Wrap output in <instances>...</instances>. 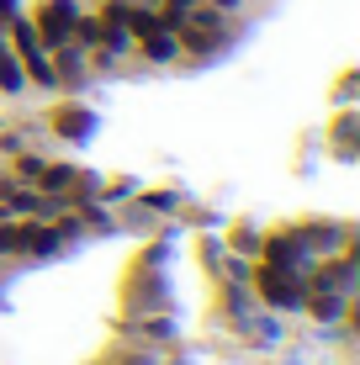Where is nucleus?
<instances>
[{
  "label": "nucleus",
  "instance_id": "obj_1",
  "mask_svg": "<svg viewBox=\"0 0 360 365\" xmlns=\"http://www.w3.org/2000/svg\"><path fill=\"white\" fill-rule=\"evenodd\" d=\"M250 292H254V302H259L265 312H302V302H307V275L254 265V275H250Z\"/></svg>",
  "mask_w": 360,
  "mask_h": 365
},
{
  "label": "nucleus",
  "instance_id": "obj_2",
  "mask_svg": "<svg viewBox=\"0 0 360 365\" xmlns=\"http://www.w3.org/2000/svg\"><path fill=\"white\" fill-rule=\"evenodd\" d=\"M48 133L74 143V148H85V143H96V133H101V111L85 106V101H58V106L48 111Z\"/></svg>",
  "mask_w": 360,
  "mask_h": 365
},
{
  "label": "nucleus",
  "instance_id": "obj_3",
  "mask_svg": "<svg viewBox=\"0 0 360 365\" xmlns=\"http://www.w3.org/2000/svg\"><path fill=\"white\" fill-rule=\"evenodd\" d=\"M80 11H85L80 0H37L27 16H32L37 37H43V48H64V43H74V21H80Z\"/></svg>",
  "mask_w": 360,
  "mask_h": 365
},
{
  "label": "nucleus",
  "instance_id": "obj_4",
  "mask_svg": "<svg viewBox=\"0 0 360 365\" xmlns=\"http://www.w3.org/2000/svg\"><path fill=\"white\" fill-rule=\"evenodd\" d=\"M254 265H270V270H292V275H307L313 255H307V244L297 238V228H281V233H265V238H259V255H254Z\"/></svg>",
  "mask_w": 360,
  "mask_h": 365
},
{
  "label": "nucleus",
  "instance_id": "obj_5",
  "mask_svg": "<svg viewBox=\"0 0 360 365\" xmlns=\"http://www.w3.org/2000/svg\"><path fill=\"white\" fill-rule=\"evenodd\" d=\"M297 238L307 244L313 259H329V255H344L355 244V228L350 222H334V217H318V222H297Z\"/></svg>",
  "mask_w": 360,
  "mask_h": 365
},
{
  "label": "nucleus",
  "instance_id": "obj_6",
  "mask_svg": "<svg viewBox=\"0 0 360 365\" xmlns=\"http://www.w3.org/2000/svg\"><path fill=\"white\" fill-rule=\"evenodd\" d=\"M239 334L250 339L254 349H265V355H276V349L287 344V323H281V312H265V307H254L250 318H239Z\"/></svg>",
  "mask_w": 360,
  "mask_h": 365
},
{
  "label": "nucleus",
  "instance_id": "obj_7",
  "mask_svg": "<svg viewBox=\"0 0 360 365\" xmlns=\"http://www.w3.org/2000/svg\"><path fill=\"white\" fill-rule=\"evenodd\" d=\"M133 58H138V64H148V69H175V64H180V32L159 27V32L138 37V48H133Z\"/></svg>",
  "mask_w": 360,
  "mask_h": 365
},
{
  "label": "nucleus",
  "instance_id": "obj_8",
  "mask_svg": "<svg viewBox=\"0 0 360 365\" xmlns=\"http://www.w3.org/2000/svg\"><path fill=\"white\" fill-rule=\"evenodd\" d=\"M53 53V74H58V91H85L91 80V53L80 43H64V48H48Z\"/></svg>",
  "mask_w": 360,
  "mask_h": 365
},
{
  "label": "nucleus",
  "instance_id": "obj_9",
  "mask_svg": "<svg viewBox=\"0 0 360 365\" xmlns=\"http://www.w3.org/2000/svg\"><path fill=\"white\" fill-rule=\"evenodd\" d=\"M302 312H307L313 323H324V329H339V323L355 312V297H344V292H324V286H318V292H307Z\"/></svg>",
  "mask_w": 360,
  "mask_h": 365
},
{
  "label": "nucleus",
  "instance_id": "obj_10",
  "mask_svg": "<svg viewBox=\"0 0 360 365\" xmlns=\"http://www.w3.org/2000/svg\"><path fill=\"white\" fill-rule=\"evenodd\" d=\"M329 138H334V159H339V165H355V159H360V111L355 106H339Z\"/></svg>",
  "mask_w": 360,
  "mask_h": 365
},
{
  "label": "nucleus",
  "instance_id": "obj_11",
  "mask_svg": "<svg viewBox=\"0 0 360 365\" xmlns=\"http://www.w3.org/2000/svg\"><path fill=\"white\" fill-rule=\"evenodd\" d=\"M21 255H27V259H58V255H64V238H58L53 222L27 217V249H21Z\"/></svg>",
  "mask_w": 360,
  "mask_h": 365
},
{
  "label": "nucleus",
  "instance_id": "obj_12",
  "mask_svg": "<svg viewBox=\"0 0 360 365\" xmlns=\"http://www.w3.org/2000/svg\"><path fill=\"white\" fill-rule=\"evenodd\" d=\"M74 180H80V165H69V159H58V165H53V159H48V165H43V180H37V191H43V196H58V201L69 207Z\"/></svg>",
  "mask_w": 360,
  "mask_h": 365
},
{
  "label": "nucleus",
  "instance_id": "obj_13",
  "mask_svg": "<svg viewBox=\"0 0 360 365\" xmlns=\"http://www.w3.org/2000/svg\"><path fill=\"white\" fill-rule=\"evenodd\" d=\"M122 21H128V32H133V37H148V32H159V27H165V16H159V6H154V0H128Z\"/></svg>",
  "mask_w": 360,
  "mask_h": 365
},
{
  "label": "nucleus",
  "instance_id": "obj_14",
  "mask_svg": "<svg viewBox=\"0 0 360 365\" xmlns=\"http://www.w3.org/2000/svg\"><path fill=\"white\" fill-rule=\"evenodd\" d=\"M143 212H154V217H175V212L185 207V191H175V185H159V191H138L133 196Z\"/></svg>",
  "mask_w": 360,
  "mask_h": 365
},
{
  "label": "nucleus",
  "instance_id": "obj_15",
  "mask_svg": "<svg viewBox=\"0 0 360 365\" xmlns=\"http://www.w3.org/2000/svg\"><path fill=\"white\" fill-rule=\"evenodd\" d=\"M254 307H259V302H254V292H250L244 281H222V312H228L233 323H239V318H250Z\"/></svg>",
  "mask_w": 360,
  "mask_h": 365
},
{
  "label": "nucleus",
  "instance_id": "obj_16",
  "mask_svg": "<svg viewBox=\"0 0 360 365\" xmlns=\"http://www.w3.org/2000/svg\"><path fill=\"white\" fill-rule=\"evenodd\" d=\"M0 96H27V74H21L16 53H11V43L0 48Z\"/></svg>",
  "mask_w": 360,
  "mask_h": 365
},
{
  "label": "nucleus",
  "instance_id": "obj_17",
  "mask_svg": "<svg viewBox=\"0 0 360 365\" xmlns=\"http://www.w3.org/2000/svg\"><path fill=\"white\" fill-rule=\"evenodd\" d=\"M43 165H48L43 154H32V148H21V154L11 159V180H16V185H37V180H43Z\"/></svg>",
  "mask_w": 360,
  "mask_h": 365
},
{
  "label": "nucleus",
  "instance_id": "obj_18",
  "mask_svg": "<svg viewBox=\"0 0 360 365\" xmlns=\"http://www.w3.org/2000/svg\"><path fill=\"white\" fill-rule=\"evenodd\" d=\"M21 249H27V217L0 222V259H21Z\"/></svg>",
  "mask_w": 360,
  "mask_h": 365
},
{
  "label": "nucleus",
  "instance_id": "obj_19",
  "mask_svg": "<svg viewBox=\"0 0 360 365\" xmlns=\"http://www.w3.org/2000/svg\"><path fill=\"white\" fill-rule=\"evenodd\" d=\"M138 191H143V185H138V175H117L111 185H101V201H106V207H122V201H133Z\"/></svg>",
  "mask_w": 360,
  "mask_h": 365
},
{
  "label": "nucleus",
  "instance_id": "obj_20",
  "mask_svg": "<svg viewBox=\"0 0 360 365\" xmlns=\"http://www.w3.org/2000/svg\"><path fill=\"white\" fill-rule=\"evenodd\" d=\"M259 238H265V233H259L254 222H239V228H233V255L254 259V255H259Z\"/></svg>",
  "mask_w": 360,
  "mask_h": 365
},
{
  "label": "nucleus",
  "instance_id": "obj_21",
  "mask_svg": "<svg viewBox=\"0 0 360 365\" xmlns=\"http://www.w3.org/2000/svg\"><path fill=\"white\" fill-rule=\"evenodd\" d=\"M355 101H360V69H344L334 85V106H355Z\"/></svg>",
  "mask_w": 360,
  "mask_h": 365
},
{
  "label": "nucleus",
  "instance_id": "obj_22",
  "mask_svg": "<svg viewBox=\"0 0 360 365\" xmlns=\"http://www.w3.org/2000/svg\"><path fill=\"white\" fill-rule=\"evenodd\" d=\"M148 344H175V323L170 318H143V329H138Z\"/></svg>",
  "mask_w": 360,
  "mask_h": 365
},
{
  "label": "nucleus",
  "instance_id": "obj_23",
  "mask_svg": "<svg viewBox=\"0 0 360 365\" xmlns=\"http://www.w3.org/2000/svg\"><path fill=\"white\" fill-rule=\"evenodd\" d=\"M21 148H27V133H16V128H6V133H0V154H6V159H16Z\"/></svg>",
  "mask_w": 360,
  "mask_h": 365
},
{
  "label": "nucleus",
  "instance_id": "obj_24",
  "mask_svg": "<svg viewBox=\"0 0 360 365\" xmlns=\"http://www.w3.org/2000/svg\"><path fill=\"white\" fill-rule=\"evenodd\" d=\"M222 255H228V249H222V238H207V244H202V259H207V270H222Z\"/></svg>",
  "mask_w": 360,
  "mask_h": 365
},
{
  "label": "nucleus",
  "instance_id": "obj_25",
  "mask_svg": "<svg viewBox=\"0 0 360 365\" xmlns=\"http://www.w3.org/2000/svg\"><path fill=\"white\" fill-rule=\"evenodd\" d=\"M21 11H27V6H21V0H0V27H11V21H16Z\"/></svg>",
  "mask_w": 360,
  "mask_h": 365
},
{
  "label": "nucleus",
  "instance_id": "obj_26",
  "mask_svg": "<svg viewBox=\"0 0 360 365\" xmlns=\"http://www.w3.org/2000/svg\"><path fill=\"white\" fill-rule=\"evenodd\" d=\"M207 6H217L222 16H239V11H250V0H207Z\"/></svg>",
  "mask_w": 360,
  "mask_h": 365
},
{
  "label": "nucleus",
  "instance_id": "obj_27",
  "mask_svg": "<svg viewBox=\"0 0 360 365\" xmlns=\"http://www.w3.org/2000/svg\"><path fill=\"white\" fill-rule=\"evenodd\" d=\"M154 6H165V11H191V6H202V0H154Z\"/></svg>",
  "mask_w": 360,
  "mask_h": 365
},
{
  "label": "nucleus",
  "instance_id": "obj_28",
  "mask_svg": "<svg viewBox=\"0 0 360 365\" xmlns=\"http://www.w3.org/2000/svg\"><path fill=\"white\" fill-rule=\"evenodd\" d=\"M11 185H16V180H11V165H0V196H6Z\"/></svg>",
  "mask_w": 360,
  "mask_h": 365
},
{
  "label": "nucleus",
  "instance_id": "obj_29",
  "mask_svg": "<svg viewBox=\"0 0 360 365\" xmlns=\"http://www.w3.org/2000/svg\"><path fill=\"white\" fill-rule=\"evenodd\" d=\"M276 365H302V360H297V355H287V360H276Z\"/></svg>",
  "mask_w": 360,
  "mask_h": 365
},
{
  "label": "nucleus",
  "instance_id": "obj_30",
  "mask_svg": "<svg viewBox=\"0 0 360 365\" xmlns=\"http://www.w3.org/2000/svg\"><path fill=\"white\" fill-rule=\"evenodd\" d=\"M0 275H6V259H0Z\"/></svg>",
  "mask_w": 360,
  "mask_h": 365
}]
</instances>
